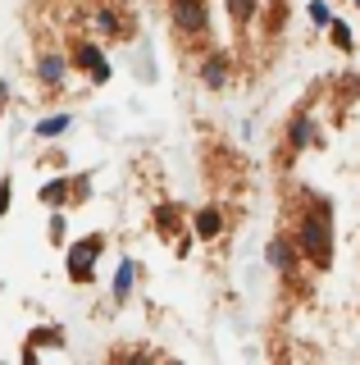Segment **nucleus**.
Returning a JSON list of instances; mask_svg holds the SVG:
<instances>
[{
    "label": "nucleus",
    "mask_w": 360,
    "mask_h": 365,
    "mask_svg": "<svg viewBox=\"0 0 360 365\" xmlns=\"http://www.w3.org/2000/svg\"><path fill=\"white\" fill-rule=\"evenodd\" d=\"M324 210H329V205H319V210L306 220V228H301V237H292L301 256L314 260L319 269L329 265V256H333V224H329V215H324Z\"/></svg>",
    "instance_id": "obj_1"
},
{
    "label": "nucleus",
    "mask_w": 360,
    "mask_h": 365,
    "mask_svg": "<svg viewBox=\"0 0 360 365\" xmlns=\"http://www.w3.org/2000/svg\"><path fill=\"white\" fill-rule=\"evenodd\" d=\"M169 14H174V28L183 32V37H201V32L210 28L206 0H174V5H169Z\"/></svg>",
    "instance_id": "obj_2"
},
{
    "label": "nucleus",
    "mask_w": 360,
    "mask_h": 365,
    "mask_svg": "<svg viewBox=\"0 0 360 365\" xmlns=\"http://www.w3.org/2000/svg\"><path fill=\"white\" fill-rule=\"evenodd\" d=\"M100 251H105V237H100V233H92V237H83V242L69 247V274H73L78 283L92 279V260L100 256Z\"/></svg>",
    "instance_id": "obj_3"
},
{
    "label": "nucleus",
    "mask_w": 360,
    "mask_h": 365,
    "mask_svg": "<svg viewBox=\"0 0 360 365\" xmlns=\"http://www.w3.org/2000/svg\"><path fill=\"white\" fill-rule=\"evenodd\" d=\"M265 260H269V265H274L278 274H292V269H297V260H301V251H297V242H292V237L278 233V237H269Z\"/></svg>",
    "instance_id": "obj_4"
},
{
    "label": "nucleus",
    "mask_w": 360,
    "mask_h": 365,
    "mask_svg": "<svg viewBox=\"0 0 360 365\" xmlns=\"http://www.w3.org/2000/svg\"><path fill=\"white\" fill-rule=\"evenodd\" d=\"M69 64H78V68H87V78H92V83H105V78H110V60H105V55L96 51L92 41H83V46H78Z\"/></svg>",
    "instance_id": "obj_5"
},
{
    "label": "nucleus",
    "mask_w": 360,
    "mask_h": 365,
    "mask_svg": "<svg viewBox=\"0 0 360 365\" xmlns=\"http://www.w3.org/2000/svg\"><path fill=\"white\" fill-rule=\"evenodd\" d=\"M192 228H196V237L215 242V237L223 233V210H219V205H201V210L192 215Z\"/></svg>",
    "instance_id": "obj_6"
},
{
    "label": "nucleus",
    "mask_w": 360,
    "mask_h": 365,
    "mask_svg": "<svg viewBox=\"0 0 360 365\" xmlns=\"http://www.w3.org/2000/svg\"><path fill=\"white\" fill-rule=\"evenodd\" d=\"M69 60H64V55H41V64H37V78L46 87H64V78H69Z\"/></svg>",
    "instance_id": "obj_7"
},
{
    "label": "nucleus",
    "mask_w": 360,
    "mask_h": 365,
    "mask_svg": "<svg viewBox=\"0 0 360 365\" xmlns=\"http://www.w3.org/2000/svg\"><path fill=\"white\" fill-rule=\"evenodd\" d=\"M314 137H319L314 119H310V114H297L292 128H287V146H292V151H306V146H314Z\"/></svg>",
    "instance_id": "obj_8"
},
{
    "label": "nucleus",
    "mask_w": 360,
    "mask_h": 365,
    "mask_svg": "<svg viewBox=\"0 0 360 365\" xmlns=\"http://www.w3.org/2000/svg\"><path fill=\"white\" fill-rule=\"evenodd\" d=\"M201 83H206L210 91H219L223 83H228V60H223V55H210V60L201 64Z\"/></svg>",
    "instance_id": "obj_9"
},
{
    "label": "nucleus",
    "mask_w": 360,
    "mask_h": 365,
    "mask_svg": "<svg viewBox=\"0 0 360 365\" xmlns=\"http://www.w3.org/2000/svg\"><path fill=\"white\" fill-rule=\"evenodd\" d=\"M132 274H137V265H132V260H119V274H115V297L119 302L132 297Z\"/></svg>",
    "instance_id": "obj_10"
},
{
    "label": "nucleus",
    "mask_w": 360,
    "mask_h": 365,
    "mask_svg": "<svg viewBox=\"0 0 360 365\" xmlns=\"http://www.w3.org/2000/svg\"><path fill=\"white\" fill-rule=\"evenodd\" d=\"M69 128H73V114H51V119L37 123V137H60V133H69Z\"/></svg>",
    "instance_id": "obj_11"
},
{
    "label": "nucleus",
    "mask_w": 360,
    "mask_h": 365,
    "mask_svg": "<svg viewBox=\"0 0 360 365\" xmlns=\"http://www.w3.org/2000/svg\"><path fill=\"white\" fill-rule=\"evenodd\" d=\"M96 32L100 37H123V23L115 9H96Z\"/></svg>",
    "instance_id": "obj_12"
},
{
    "label": "nucleus",
    "mask_w": 360,
    "mask_h": 365,
    "mask_svg": "<svg viewBox=\"0 0 360 365\" xmlns=\"http://www.w3.org/2000/svg\"><path fill=\"white\" fill-rule=\"evenodd\" d=\"M255 9H260V0H228L233 23H251V19H255Z\"/></svg>",
    "instance_id": "obj_13"
},
{
    "label": "nucleus",
    "mask_w": 360,
    "mask_h": 365,
    "mask_svg": "<svg viewBox=\"0 0 360 365\" xmlns=\"http://www.w3.org/2000/svg\"><path fill=\"white\" fill-rule=\"evenodd\" d=\"M329 32H333V46H337V51H356V41H351V28H346V23L329 19Z\"/></svg>",
    "instance_id": "obj_14"
},
{
    "label": "nucleus",
    "mask_w": 360,
    "mask_h": 365,
    "mask_svg": "<svg viewBox=\"0 0 360 365\" xmlns=\"http://www.w3.org/2000/svg\"><path fill=\"white\" fill-rule=\"evenodd\" d=\"M155 215H160V220H155V224H160V237H174L178 233V210H174V205H160Z\"/></svg>",
    "instance_id": "obj_15"
},
{
    "label": "nucleus",
    "mask_w": 360,
    "mask_h": 365,
    "mask_svg": "<svg viewBox=\"0 0 360 365\" xmlns=\"http://www.w3.org/2000/svg\"><path fill=\"white\" fill-rule=\"evenodd\" d=\"M64 197H69V178H55V182H46V187H41V201H46V205L64 201Z\"/></svg>",
    "instance_id": "obj_16"
},
{
    "label": "nucleus",
    "mask_w": 360,
    "mask_h": 365,
    "mask_svg": "<svg viewBox=\"0 0 360 365\" xmlns=\"http://www.w3.org/2000/svg\"><path fill=\"white\" fill-rule=\"evenodd\" d=\"M329 19H333L329 0H310V23H314V28H329Z\"/></svg>",
    "instance_id": "obj_17"
},
{
    "label": "nucleus",
    "mask_w": 360,
    "mask_h": 365,
    "mask_svg": "<svg viewBox=\"0 0 360 365\" xmlns=\"http://www.w3.org/2000/svg\"><path fill=\"white\" fill-rule=\"evenodd\" d=\"M9 201H14V182H9V178H0V220H5Z\"/></svg>",
    "instance_id": "obj_18"
},
{
    "label": "nucleus",
    "mask_w": 360,
    "mask_h": 365,
    "mask_svg": "<svg viewBox=\"0 0 360 365\" xmlns=\"http://www.w3.org/2000/svg\"><path fill=\"white\" fill-rule=\"evenodd\" d=\"M356 5H360V0H356Z\"/></svg>",
    "instance_id": "obj_19"
}]
</instances>
